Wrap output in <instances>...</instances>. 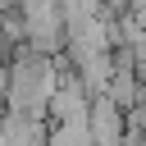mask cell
I'll return each mask as SVG.
<instances>
[{
	"label": "cell",
	"mask_w": 146,
	"mask_h": 146,
	"mask_svg": "<svg viewBox=\"0 0 146 146\" xmlns=\"http://www.w3.org/2000/svg\"><path fill=\"white\" fill-rule=\"evenodd\" d=\"M46 146H96V141H91L87 119H73V123H59V128L46 137Z\"/></svg>",
	"instance_id": "obj_1"
}]
</instances>
